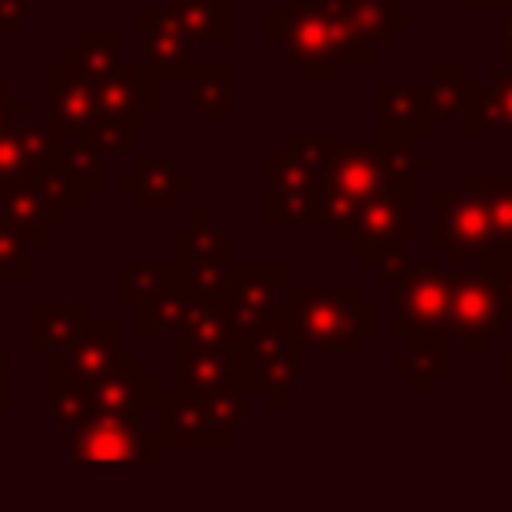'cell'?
I'll return each mask as SVG.
<instances>
[{
    "label": "cell",
    "mask_w": 512,
    "mask_h": 512,
    "mask_svg": "<svg viewBox=\"0 0 512 512\" xmlns=\"http://www.w3.org/2000/svg\"><path fill=\"white\" fill-rule=\"evenodd\" d=\"M264 44L300 68L308 84H336L344 64H372L340 0H280L264 16Z\"/></svg>",
    "instance_id": "obj_1"
},
{
    "label": "cell",
    "mask_w": 512,
    "mask_h": 512,
    "mask_svg": "<svg viewBox=\"0 0 512 512\" xmlns=\"http://www.w3.org/2000/svg\"><path fill=\"white\" fill-rule=\"evenodd\" d=\"M284 320L300 348L328 352V356H356V348L376 332V304L360 296L356 280H344L332 288L288 280Z\"/></svg>",
    "instance_id": "obj_2"
},
{
    "label": "cell",
    "mask_w": 512,
    "mask_h": 512,
    "mask_svg": "<svg viewBox=\"0 0 512 512\" xmlns=\"http://www.w3.org/2000/svg\"><path fill=\"white\" fill-rule=\"evenodd\" d=\"M328 160V136H288L280 152L264 160V224L268 228H320V176Z\"/></svg>",
    "instance_id": "obj_3"
},
{
    "label": "cell",
    "mask_w": 512,
    "mask_h": 512,
    "mask_svg": "<svg viewBox=\"0 0 512 512\" xmlns=\"http://www.w3.org/2000/svg\"><path fill=\"white\" fill-rule=\"evenodd\" d=\"M388 184H408L392 172L388 144H348L328 136V160L320 176V228H340Z\"/></svg>",
    "instance_id": "obj_4"
},
{
    "label": "cell",
    "mask_w": 512,
    "mask_h": 512,
    "mask_svg": "<svg viewBox=\"0 0 512 512\" xmlns=\"http://www.w3.org/2000/svg\"><path fill=\"white\" fill-rule=\"evenodd\" d=\"M156 76L140 64H120L96 92V144L104 156H140V124L156 116Z\"/></svg>",
    "instance_id": "obj_5"
},
{
    "label": "cell",
    "mask_w": 512,
    "mask_h": 512,
    "mask_svg": "<svg viewBox=\"0 0 512 512\" xmlns=\"http://www.w3.org/2000/svg\"><path fill=\"white\" fill-rule=\"evenodd\" d=\"M244 392H180L168 388L156 400V428L164 444H228V436L240 428L244 420Z\"/></svg>",
    "instance_id": "obj_6"
},
{
    "label": "cell",
    "mask_w": 512,
    "mask_h": 512,
    "mask_svg": "<svg viewBox=\"0 0 512 512\" xmlns=\"http://www.w3.org/2000/svg\"><path fill=\"white\" fill-rule=\"evenodd\" d=\"M428 208H432V228H428V244L448 252V264H484L500 252L496 244V228L484 212V204L464 188H432L428 192Z\"/></svg>",
    "instance_id": "obj_7"
},
{
    "label": "cell",
    "mask_w": 512,
    "mask_h": 512,
    "mask_svg": "<svg viewBox=\"0 0 512 512\" xmlns=\"http://www.w3.org/2000/svg\"><path fill=\"white\" fill-rule=\"evenodd\" d=\"M392 288H396L392 292V332L400 340H424V336L448 340V336H456L444 264H412Z\"/></svg>",
    "instance_id": "obj_8"
},
{
    "label": "cell",
    "mask_w": 512,
    "mask_h": 512,
    "mask_svg": "<svg viewBox=\"0 0 512 512\" xmlns=\"http://www.w3.org/2000/svg\"><path fill=\"white\" fill-rule=\"evenodd\" d=\"M336 236L364 268H372L388 252H404L412 240V184H388L384 192H376L356 216L336 228Z\"/></svg>",
    "instance_id": "obj_9"
},
{
    "label": "cell",
    "mask_w": 512,
    "mask_h": 512,
    "mask_svg": "<svg viewBox=\"0 0 512 512\" xmlns=\"http://www.w3.org/2000/svg\"><path fill=\"white\" fill-rule=\"evenodd\" d=\"M232 252L228 232L212 220L208 208L192 212V224H180L172 232V268L184 292L192 296H224V284L232 276Z\"/></svg>",
    "instance_id": "obj_10"
},
{
    "label": "cell",
    "mask_w": 512,
    "mask_h": 512,
    "mask_svg": "<svg viewBox=\"0 0 512 512\" xmlns=\"http://www.w3.org/2000/svg\"><path fill=\"white\" fill-rule=\"evenodd\" d=\"M236 348L244 352L248 372H252V388L264 396L268 408H280V404L300 388V376H304L300 352H304V348H300L296 336L288 332V320H284V316L240 332V336H236Z\"/></svg>",
    "instance_id": "obj_11"
},
{
    "label": "cell",
    "mask_w": 512,
    "mask_h": 512,
    "mask_svg": "<svg viewBox=\"0 0 512 512\" xmlns=\"http://www.w3.org/2000/svg\"><path fill=\"white\" fill-rule=\"evenodd\" d=\"M448 292H452L456 336H464L468 356H480L484 344L496 332H504V324L512 320L508 300H504L496 276L488 272V264H452L448 268Z\"/></svg>",
    "instance_id": "obj_12"
},
{
    "label": "cell",
    "mask_w": 512,
    "mask_h": 512,
    "mask_svg": "<svg viewBox=\"0 0 512 512\" xmlns=\"http://www.w3.org/2000/svg\"><path fill=\"white\" fill-rule=\"evenodd\" d=\"M140 36H144V68L156 76V84H196L204 76H228V64L220 60H196L192 40L176 24V16L156 4L136 12Z\"/></svg>",
    "instance_id": "obj_13"
},
{
    "label": "cell",
    "mask_w": 512,
    "mask_h": 512,
    "mask_svg": "<svg viewBox=\"0 0 512 512\" xmlns=\"http://www.w3.org/2000/svg\"><path fill=\"white\" fill-rule=\"evenodd\" d=\"M164 448L156 420H116V416H92L76 432H68V460L76 464H156V452Z\"/></svg>",
    "instance_id": "obj_14"
},
{
    "label": "cell",
    "mask_w": 512,
    "mask_h": 512,
    "mask_svg": "<svg viewBox=\"0 0 512 512\" xmlns=\"http://www.w3.org/2000/svg\"><path fill=\"white\" fill-rule=\"evenodd\" d=\"M172 372L180 392H252V372L236 344H196L176 336Z\"/></svg>",
    "instance_id": "obj_15"
},
{
    "label": "cell",
    "mask_w": 512,
    "mask_h": 512,
    "mask_svg": "<svg viewBox=\"0 0 512 512\" xmlns=\"http://www.w3.org/2000/svg\"><path fill=\"white\" fill-rule=\"evenodd\" d=\"M284 296H288V276H284V268L272 264V260L232 264V276H228V284H224V304L232 308L240 332L284 316ZM240 332H236V336H240Z\"/></svg>",
    "instance_id": "obj_16"
},
{
    "label": "cell",
    "mask_w": 512,
    "mask_h": 512,
    "mask_svg": "<svg viewBox=\"0 0 512 512\" xmlns=\"http://www.w3.org/2000/svg\"><path fill=\"white\" fill-rule=\"evenodd\" d=\"M44 96H48V128L60 140L96 136V92L68 60H52L44 68Z\"/></svg>",
    "instance_id": "obj_17"
},
{
    "label": "cell",
    "mask_w": 512,
    "mask_h": 512,
    "mask_svg": "<svg viewBox=\"0 0 512 512\" xmlns=\"http://www.w3.org/2000/svg\"><path fill=\"white\" fill-rule=\"evenodd\" d=\"M376 144H416L432 136V108L424 80H380L376 88Z\"/></svg>",
    "instance_id": "obj_18"
},
{
    "label": "cell",
    "mask_w": 512,
    "mask_h": 512,
    "mask_svg": "<svg viewBox=\"0 0 512 512\" xmlns=\"http://www.w3.org/2000/svg\"><path fill=\"white\" fill-rule=\"evenodd\" d=\"M60 136L32 116H16L0 128V188L4 184H32L44 168L60 160Z\"/></svg>",
    "instance_id": "obj_19"
},
{
    "label": "cell",
    "mask_w": 512,
    "mask_h": 512,
    "mask_svg": "<svg viewBox=\"0 0 512 512\" xmlns=\"http://www.w3.org/2000/svg\"><path fill=\"white\" fill-rule=\"evenodd\" d=\"M160 400V384L152 372L140 368V356L124 352L116 360V368L96 384V412L100 416H116V420H144L148 412H156Z\"/></svg>",
    "instance_id": "obj_20"
},
{
    "label": "cell",
    "mask_w": 512,
    "mask_h": 512,
    "mask_svg": "<svg viewBox=\"0 0 512 512\" xmlns=\"http://www.w3.org/2000/svg\"><path fill=\"white\" fill-rule=\"evenodd\" d=\"M88 324V312H84V300L68 296V300H44L36 296L28 304V352L48 360V356H64L76 336L84 332Z\"/></svg>",
    "instance_id": "obj_21"
},
{
    "label": "cell",
    "mask_w": 512,
    "mask_h": 512,
    "mask_svg": "<svg viewBox=\"0 0 512 512\" xmlns=\"http://www.w3.org/2000/svg\"><path fill=\"white\" fill-rule=\"evenodd\" d=\"M464 132L472 140L488 132H508L512 136V64L496 60L472 80L468 108H464Z\"/></svg>",
    "instance_id": "obj_22"
},
{
    "label": "cell",
    "mask_w": 512,
    "mask_h": 512,
    "mask_svg": "<svg viewBox=\"0 0 512 512\" xmlns=\"http://www.w3.org/2000/svg\"><path fill=\"white\" fill-rule=\"evenodd\" d=\"M120 188L132 192L144 212H168V208H176L180 192H192L196 188V176L184 172V168H176L172 160H160V156L140 152L136 156V168L120 176Z\"/></svg>",
    "instance_id": "obj_23"
},
{
    "label": "cell",
    "mask_w": 512,
    "mask_h": 512,
    "mask_svg": "<svg viewBox=\"0 0 512 512\" xmlns=\"http://www.w3.org/2000/svg\"><path fill=\"white\" fill-rule=\"evenodd\" d=\"M120 332H124V324L116 320V316H96V320H88L84 324V332L76 336V344L64 352V364L80 376V380H88L92 388L116 368V360L124 356L120 352Z\"/></svg>",
    "instance_id": "obj_24"
},
{
    "label": "cell",
    "mask_w": 512,
    "mask_h": 512,
    "mask_svg": "<svg viewBox=\"0 0 512 512\" xmlns=\"http://www.w3.org/2000/svg\"><path fill=\"white\" fill-rule=\"evenodd\" d=\"M44 388H48V416L56 428L64 432H76L84 420L96 416V388L88 380H80L64 356H48L44 360Z\"/></svg>",
    "instance_id": "obj_25"
},
{
    "label": "cell",
    "mask_w": 512,
    "mask_h": 512,
    "mask_svg": "<svg viewBox=\"0 0 512 512\" xmlns=\"http://www.w3.org/2000/svg\"><path fill=\"white\" fill-rule=\"evenodd\" d=\"M120 44H124V32L116 24H88L80 32V40H72L64 48V60L96 88L100 80H108L124 60H120Z\"/></svg>",
    "instance_id": "obj_26"
},
{
    "label": "cell",
    "mask_w": 512,
    "mask_h": 512,
    "mask_svg": "<svg viewBox=\"0 0 512 512\" xmlns=\"http://www.w3.org/2000/svg\"><path fill=\"white\" fill-rule=\"evenodd\" d=\"M344 4V16L356 32V40L368 48V52H380L396 40V32H404L412 24V12L400 8L396 0H340Z\"/></svg>",
    "instance_id": "obj_27"
},
{
    "label": "cell",
    "mask_w": 512,
    "mask_h": 512,
    "mask_svg": "<svg viewBox=\"0 0 512 512\" xmlns=\"http://www.w3.org/2000/svg\"><path fill=\"white\" fill-rule=\"evenodd\" d=\"M176 24L184 28V36L192 44H204V48H224L232 40V12H228V0H160Z\"/></svg>",
    "instance_id": "obj_28"
},
{
    "label": "cell",
    "mask_w": 512,
    "mask_h": 512,
    "mask_svg": "<svg viewBox=\"0 0 512 512\" xmlns=\"http://www.w3.org/2000/svg\"><path fill=\"white\" fill-rule=\"evenodd\" d=\"M0 224L20 232L32 248L48 244V236H52V216H48V208L32 184H4L0 188Z\"/></svg>",
    "instance_id": "obj_29"
},
{
    "label": "cell",
    "mask_w": 512,
    "mask_h": 512,
    "mask_svg": "<svg viewBox=\"0 0 512 512\" xmlns=\"http://www.w3.org/2000/svg\"><path fill=\"white\" fill-rule=\"evenodd\" d=\"M424 92H428V108H432V120H464V108H468V92H472V76L460 60H436L432 72L424 76Z\"/></svg>",
    "instance_id": "obj_30"
},
{
    "label": "cell",
    "mask_w": 512,
    "mask_h": 512,
    "mask_svg": "<svg viewBox=\"0 0 512 512\" xmlns=\"http://www.w3.org/2000/svg\"><path fill=\"white\" fill-rule=\"evenodd\" d=\"M32 188L40 192V200H44V208H48V216H52V228H64L68 216L80 212V208L88 204V192H92V188H88L72 168H64L60 160H56L52 168H44V172L32 180Z\"/></svg>",
    "instance_id": "obj_31"
},
{
    "label": "cell",
    "mask_w": 512,
    "mask_h": 512,
    "mask_svg": "<svg viewBox=\"0 0 512 512\" xmlns=\"http://www.w3.org/2000/svg\"><path fill=\"white\" fill-rule=\"evenodd\" d=\"M464 188L484 204L500 252H512V172H468Z\"/></svg>",
    "instance_id": "obj_32"
},
{
    "label": "cell",
    "mask_w": 512,
    "mask_h": 512,
    "mask_svg": "<svg viewBox=\"0 0 512 512\" xmlns=\"http://www.w3.org/2000/svg\"><path fill=\"white\" fill-rule=\"evenodd\" d=\"M188 308H192V292H184V284L172 276L152 300H144L136 308V332L144 340H152L160 332H180L188 320Z\"/></svg>",
    "instance_id": "obj_33"
},
{
    "label": "cell",
    "mask_w": 512,
    "mask_h": 512,
    "mask_svg": "<svg viewBox=\"0 0 512 512\" xmlns=\"http://www.w3.org/2000/svg\"><path fill=\"white\" fill-rule=\"evenodd\" d=\"M236 316L224 304V296H192L188 320L176 336L196 340V344H236Z\"/></svg>",
    "instance_id": "obj_34"
},
{
    "label": "cell",
    "mask_w": 512,
    "mask_h": 512,
    "mask_svg": "<svg viewBox=\"0 0 512 512\" xmlns=\"http://www.w3.org/2000/svg\"><path fill=\"white\" fill-rule=\"evenodd\" d=\"M392 368L400 376H408L412 392H428L444 372H448V340L424 336V340H408V352H400L392 360Z\"/></svg>",
    "instance_id": "obj_35"
},
{
    "label": "cell",
    "mask_w": 512,
    "mask_h": 512,
    "mask_svg": "<svg viewBox=\"0 0 512 512\" xmlns=\"http://www.w3.org/2000/svg\"><path fill=\"white\" fill-rule=\"evenodd\" d=\"M176 276V268H172V260H128V264H120V296L128 300V304H144V300H152L168 280Z\"/></svg>",
    "instance_id": "obj_36"
},
{
    "label": "cell",
    "mask_w": 512,
    "mask_h": 512,
    "mask_svg": "<svg viewBox=\"0 0 512 512\" xmlns=\"http://www.w3.org/2000/svg\"><path fill=\"white\" fill-rule=\"evenodd\" d=\"M192 116L196 120H228L232 116L228 76H204L192 84Z\"/></svg>",
    "instance_id": "obj_37"
},
{
    "label": "cell",
    "mask_w": 512,
    "mask_h": 512,
    "mask_svg": "<svg viewBox=\"0 0 512 512\" xmlns=\"http://www.w3.org/2000/svg\"><path fill=\"white\" fill-rule=\"evenodd\" d=\"M32 244L0 224V284H28L32 280Z\"/></svg>",
    "instance_id": "obj_38"
},
{
    "label": "cell",
    "mask_w": 512,
    "mask_h": 512,
    "mask_svg": "<svg viewBox=\"0 0 512 512\" xmlns=\"http://www.w3.org/2000/svg\"><path fill=\"white\" fill-rule=\"evenodd\" d=\"M408 268H412L408 252H388V256H380V260L372 264V272H376V280H380V284H396Z\"/></svg>",
    "instance_id": "obj_39"
},
{
    "label": "cell",
    "mask_w": 512,
    "mask_h": 512,
    "mask_svg": "<svg viewBox=\"0 0 512 512\" xmlns=\"http://www.w3.org/2000/svg\"><path fill=\"white\" fill-rule=\"evenodd\" d=\"M16 116H32V104L20 100L8 80H0V128H4L8 120H16Z\"/></svg>",
    "instance_id": "obj_40"
},
{
    "label": "cell",
    "mask_w": 512,
    "mask_h": 512,
    "mask_svg": "<svg viewBox=\"0 0 512 512\" xmlns=\"http://www.w3.org/2000/svg\"><path fill=\"white\" fill-rule=\"evenodd\" d=\"M488 264V272L496 276V284H500V292H504V300H508V312H512V252H496L492 260H484Z\"/></svg>",
    "instance_id": "obj_41"
},
{
    "label": "cell",
    "mask_w": 512,
    "mask_h": 512,
    "mask_svg": "<svg viewBox=\"0 0 512 512\" xmlns=\"http://www.w3.org/2000/svg\"><path fill=\"white\" fill-rule=\"evenodd\" d=\"M32 20V0H0V28H24Z\"/></svg>",
    "instance_id": "obj_42"
},
{
    "label": "cell",
    "mask_w": 512,
    "mask_h": 512,
    "mask_svg": "<svg viewBox=\"0 0 512 512\" xmlns=\"http://www.w3.org/2000/svg\"><path fill=\"white\" fill-rule=\"evenodd\" d=\"M500 40H504V64H512V4L504 8V20H500Z\"/></svg>",
    "instance_id": "obj_43"
},
{
    "label": "cell",
    "mask_w": 512,
    "mask_h": 512,
    "mask_svg": "<svg viewBox=\"0 0 512 512\" xmlns=\"http://www.w3.org/2000/svg\"><path fill=\"white\" fill-rule=\"evenodd\" d=\"M500 384H504V392H512V336H508L504 356H500Z\"/></svg>",
    "instance_id": "obj_44"
},
{
    "label": "cell",
    "mask_w": 512,
    "mask_h": 512,
    "mask_svg": "<svg viewBox=\"0 0 512 512\" xmlns=\"http://www.w3.org/2000/svg\"><path fill=\"white\" fill-rule=\"evenodd\" d=\"M12 408V392H8V360H4V352H0V412H8Z\"/></svg>",
    "instance_id": "obj_45"
},
{
    "label": "cell",
    "mask_w": 512,
    "mask_h": 512,
    "mask_svg": "<svg viewBox=\"0 0 512 512\" xmlns=\"http://www.w3.org/2000/svg\"><path fill=\"white\" fill-rule=\"evenodd\" d=\"M464 4H468V8H476V12H488V8H500V12H504L512 0H464Z\"/></svg>",
    "instance_id": "obj_46"
}]
</instances>
